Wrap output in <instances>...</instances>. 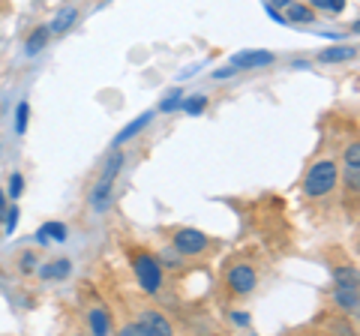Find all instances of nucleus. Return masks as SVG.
Here are the masks:
<instances>
[{"label": "nucleus", "instance_id": "obj_1", "mask_svg": "<svg viewBox=\"0 0 360 336\" xmlns=\"http://www.w3.org/2000/svg\"><path fill=\"white\" fill-rule=\"evenodd\" d=\"M129 264H132L135 283L141 285L144 295H160L162 285H165L162 261L148 250H129Z\"/></svg>", "mask_w": 360, "mask_h": 336}, {"label": "nucleus", "instance_id": "obj_2", "mask_svg": "<svg viewBox=\"0 0 360 336\" xmlns=\"http://www.w3.org/2000/svg\"><path fill=\"white\" fill-rule=\"evenodd\" d=\"M336 181H340V168H336L333 160L312 162L307 177H303V198H309V201L328 198L333 189H336Z\"/></svg>", "mask_w": 360, "mask_h": 336}, {"label": "nucleus", "instance_id": "obj_3", "mask_svg": "<svg viewBox=\"0 0 360 336\" xmlns=\"http://www.w3.org/2000/svg\"><path fill=\"white\" fill-rule=\"evenodd\" d=\"M123 336H172L174 333V324L168 321L162 312H156V309H144L139 321H132L127 324V328L120 330Z\"/></svg>", "mask_w": 360, "mask_h": 336}, {"label": "nucleus", "instance_id": "obj_4", "mask_svg": "<svg viewBox=\"0 0 360 336\" xmlns=\"http://www.w3.org/2000/svg\"><path fill=\"white\" fill-rule=\"evenodd\" d=\"M225 288H229V295H234V297L252 295V291L258 288V273H255V267L246 264V261H234L229 271H225Z\"/></svg>", "mask_w": 360, "mask_h": 336}, {"label": "nucleus", "instance_id": "obj_5", "mask_svg": "<svg viewBox=\"0 0 360 336\" xmlns=\"http://www.w3.org/2000/svg\"><path fill=\"white\" fill-rule=\"evenodd\" d=\"M172 246L180 255H201L210 246V238L198 228H177L172 238Z\"/></svg>", "mask_w": 360, "mask_h": 336}, {"label": "nucleus", "instance_id": "obj_6", "mask_svg": "<svg viewBox=\"0 0 360 336\" xmlns=\"http://www.w3.org/2000/svg\"><path fill=\"white\" fill-rule=\"evenodd\" d=\"M276 63V54L274 51H238L234 58L229 60V66L234 70H264V66H274Z\"/></svg>", "mask_w": 360, "mask_h": 336}, {"label": "nucleus", "instance_id": "obj_7", "mask_svg": "<svg viewBox=\"0 0 360 336\" xmlns=\"http://www.w3.org/2000/svg\"><path fill=\"white\" fill-rule=\"evenodd\" d=\"M330 300H333L336 312H342V316H357V309H360V295H357V285H354V288H340V285H336Z\"/></svg>", "mask_w": 360, "mask_h": 336}, {"label": "nucleus", "instance_id": "obj_8", "mask_svg": "<svg viewBox=\"0 0 360 336\" xmlns=\"http://www.w3.org/2000/svg\"><path fill=\"white\" fill-rule=\"evenodd\" d=\"M111 195H115V181H105V177H99V183L90 189V207H94L96 214H108Z\"/></svg>", "mask_w": 360, "mask_h": 336}, {"label": "nucleus", "instance_id": "obj_9", "mask_svg": "<svg viewBox=\"0 0 360 336\" xmlns=\"http://www.w3.org/2000/svg\"><path fill=\"white\" fill-rule=\"evenodd\" d=\"M150 120H153V111H144V115H139L132 123H127V127H123V129L117 132L115 141H111V148H123V144H129V141H132L135 136H139V132H141L144 127H148Z\"/></svg>", "mask_w": 360, "mask_h": 336}, {"label": "nucleus", "instance_id": "obj_10", "mask_svg": "<svg viewBox=\"0 0 360 336\" xmlns=\"http://www.w3.org/2000/svg\"><path fill=\"white\" fill-rule=\"evenodd\" d=\"M87 330L94 336H108L115 330V324H111V312L103 309V306H94L87 312Z\"/></svg>", "mask_w": 360, "mask_h": 336}, {"label": "nucleus", "instance_id": "obj_11", "mask_svg": "<svg viewBox=\"0 0 360 336\" xmlns=\"http://www.w3.org/2000/svg\"><path fill=\"white\" fill-rule=\"evenodd\" d=\"M75 21H78V6H63L60 13L51 18L49 33H54V37H63V33H70L75 27Z\"/></svg>", "mask_w": 360, "mask_h": 336}, {"label": "nucleus", "instance_id": "obj_12", "mask_svg": "<svg viewBox=\"0 0 360 336\" xmlns=\"http://www.w3.org/2000/svg\"><path fill=\"white\" fill-rule=\"evenodd\" d=\"M70 271H72L70 259H58V261H49V264H39L37 267V273L42 279H66V276H70Z\"/></svg>", "mask_w": 360, "mask_h": 336}, {"label": "nucleus", "instance_id": "obj_13", "mask_svg": "<svg viewBox=\"0 0 360 336\" xmlns=\"http://www.w3.org/2000/svg\"><path fill=\"white\" fill-rule=\"evenodd\" d=\"M354 54H357L354 46H333V49H324L319 54V60L321 63H345V60H354Z\"/></svg>", "mask_w": 360, "mask_h": 336}, {"label": "nucleus", "instance_id": "obj_14", "mask_svg": "<svg viewBox=\"0 0 360 336\" xmlns=\"http://www.w3.org/2000/svg\"><path fill=\"white\" fill-rule=\"evenodd\" d=\"M66 231H70V228H66L63 226V222H45V226L39 228V234H37V243L39 246H45V243H49V240H66Z\"/></svg>", "mask_w": 360, "mask_h": 336}, {"label": "nucleus", "instance_id": "obj_15", "mask_svg": "<svg viewBox=\"0 0 360 336\" xmlns=\"http://www.w3.org/2000/svg\"><path fill=\"white\" fill-rule=\"evenodd\" d=\"M285 21H288V25H312V21H315V9L312 6H300V4H288Z\"/></svg>", "mask_w": 360, "mask_h": 336}, {"label": "nucleus", "instance_id": "obj_16", "mask_svg": "<svg viewBox=\"0 0 360 336\" xmlns=\"http://www.w3.org/2000/svg\"><path fill=\"white\" fill-rule=\"evenodd\" d=\"M333 285H340V288H354V285H357V267H354V264H340V267H333Z\"/></svg>", "mask_w": 360, "mask_h": 336}, {"label": "nucleus", "instance_id": "obj_17", "mask_svg": "<svg viewBox=\"0 0 360 336\" xmlns=\"http://www.w3.org/2000/svg\"><path fill=\"white\" fill-rule=\"evenodd\" d=\"M123 162H127V156H123V150H120V148H111L108 160H105V168H103V177H105V181H115L117 172L123 168Z\"/></svg>", "mask_w": 360, "mask_h": 336}, {"label": "nucleus", "instance_id": "obj_18", "mask_svg": "<svg viewBox=\"0 0 360 336\" xmlns=\"http://www.w3.org/2000/svg\"><path fill=\"white\" fill-rule=\"evenodd\" d=\"M37 267H39V255L33 252V250H27V252H21V255H18V271L25 273V276L37 273Z\"/></svg>", "mask_w": 360, "mask_h": 336}, {"label": "nucleus", "instance_id": "obj_19", "mask_svg": "<svg viewBox=\"0 0 360 336\" xmlns=\"http://www.w3.org/2000/svg\"><path fill=\"white\" fill-rule=\"evenodd\" d=\"M180 108H184L186 115H201V111L207 108V96H205V93H195V96L184 99V103H180Z\"/></svg>", "mask_w": 360, "mask_h": 336}, {"label": "nucleus", "instance_id": "obj_20", "mask_svg": "<svg viewBox=\"0 0 360 336\" xmlns=\"http://www.w3.org/2000/svg\"><path fill=\"white\" fill-rule=\"evenodd\" d=\"M45 39H49V27H39V30H33L30 37H27V54H37L45 49Z\"/></svg>", "mask_w": 360, "mask_h": 336}, {"label": "nucleus", "instance_id": "obj_21", "mask_svg": "<svg viewBox=\"0 0 360 336\" xmlns=\"http://www.w3.org/2000/svg\"><path fill=\"white\" fill-rule=\"evenodd\" d=\"M309 6H312V9H324V13L340 15L342 9L348 6V0H309Z\"/></svg>", "mask_w": 360, "mask_h": 336}, {"label": "nucleus", "instance_id": "obj_22", "mask_svg": "<svg viewBox=\"0 0 360 336\" xmlns=\"http://www.w3.org/2000/svg\"><path fill=\"white\" fill-rule=\"evenodd\" d=\"M27 117H30V103H27V99H21L18 108H15V132L27 129Z\"/></svg>", "mask_w": 360, "mask_h": 336}, {"label": "nucleus", "instance_id": "obj_23", "mask_svg": "<svg viewBox=\"0 0 360 336\" xmlns=\"http://www.w3.org/2000/svg\"><path fill=\"white\" fill-rule=\"evenodd\" d=\"M21 193H25V177H21V172H13V174H9V189H6V195H9V198H18Z\"/></svg>", "mask_w": 360, "mask_h": 336}, {"label": "nucleus", "instance_id": "obj_24", "mask_svg": "<svg viewBox=\"0 0 360 336\" xmlns=\"http://www.w3.org/2000/svg\"><path fill=\"white\" fill-rule=\"evenodd\" d=\"M342 160H345V168H360V144H357V141L348 144Z\"/></svg>", "mask_w": 360, "mask_h": 336}, {"label": "nucleus", "instance_id": "obj_25", "mask_svg": "<svg viewBox=\"0 0 360 336\" xmlns=\"http://www.w3.org/2000/svg\"><path fill=\"white\" fill-rule=\"evenodd\" d=\"M180 103H184V91H172V96H165L160 103V111H174L180 108Z\"/></svg>", "mask_w": 360, "mask_h": 336}, {"label": "nucleus", "instance_id": "obj_26", "mask_svg": "<svg viewBox=\"0 0 360 336\" xmlns=\"http://www.w3.org/2000/svg\"><path fill=\"white\" fill-rule=\"evenodd\" d=\"M4 219H6V234H13L15 226H18V207H15V205L6 207V210H4Z\"/></svg>", "mask_w": 360, "mask_h": 336}, {"label": "nucleus", "instance_id": "obj_27", "mask_svg": "<svg viewBox=\"0 0 360 336\" xmlns=\"http://www.w3.org/2000/svg\"><path fill=\"white\" fill-rule=\"evenodd\" d=\"M229 318H231L234 324H238V328H246V324L252 321V316H250V312H229Z\"/></svg>", "mask_w": 360, "mask_h": 336}, {"label": "nucleus", "instance_id": "obj_28", "mask_svg": "<svg viewBox=\"0 0 360 336\" xmlns=\"http://www.w3.org/2000/svg\"><path fill=\"white\" fill-rule=\"evenodd\" d=\"M267 15L274 18L276 25H288V21H285V15H283V13H276V6H270V4H267Z\"/></svg>", "mask_w": 360, "mask_h": 336}, {"label": "nucleus", "instance_id": "obj_29", "mask_svg": "<svg viewBox=\"0 0 360 336\" xmlns=\"http://www.w3.org/2000/svg\"><path fill=\"white\" fill-rule=\"evenodd\" d=\"M234 72H238V70H234V66H222V70L213 72V78H217V82H219V78H229V75H234Z\"/></svg>", "mask_w": 360, "mask_h": 336}, {"label": "nucleus", "instance_id": "obj_30", "mask_svg": "<svg viewBox=\"0 0 360 336\" xmlns=\"http://www.w3.org/2000/svg\"><path fill=\"white\" fill-rule=\"evenodd\" d=\"M4 210H6V189H0V219H4Z\"/></svg>", "mask_w": 360, "mask_h": 336}, {"label": "nucleus", "instance_id": "obj_31", "mask_svg": "<svg viewBox=\"0 0 360 336\" xmlns=\"http://www.w3.org/2000/svg\"><path fill=\"white\" fill-rule=\"evenodd\" d=\"M288 4H291V0H274L270 6H288Z\"/></svg>", "mask_w": 360, "mask_h": 336}]
</instances>
